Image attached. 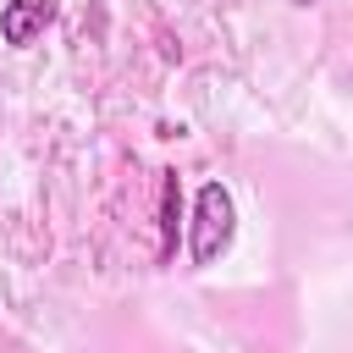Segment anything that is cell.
<instances>
[{"mask_svg":"<svg viewBox=\"0 0 353 353\" xmlns=\"http://www.w3.org/2000/svg\"><path fill=\"white\" fill-rule=\"evenodd\" d=\"M237 237V204H232V188L226 182H204L199 199H193V226H188V254L193 265H215Z\"/></svg>","mask_w":353,"mask_h":353,"instance_id":"obj_1","label":"cell"},{"mask_svg":"<svg viewBox=\"0 0 353 353\" xmlns=\"http://www.w3.org/2000/svg\"><path fill=\"white\" fill-rule=\"evenodd\" d=\"M55 11H61V0H6V6H0V39H6L11 50H28V44L55 22Z\"/></svg>","mask_w":353,"mask_h":353,"instance_id":"obj_2","label":"cell"},{"mask_svg":"<svg viewBox=\"0 0 353 353\" xmlns=\"http://www.w3.org/2000/svg\"><path fill=\"white\" fill-rule=\"evenodd\" d=\"M176 232H182V188L176 171H160V259H176Z\"/></svg>","mask_w":353,"mask_h":353,"instance_id":"obj_3","label":"cell"},{"mask_svg":"<svg viewBox=\"0 0 353 353\" xmlns=\"http://www.w3.org/2000/svg\"><path fill=\"white\" fill-rule=\"evenodd\" d=\"M292 6H314V0H292Z\"/></svg>","mask_w":353,"mask_h":353,"instance_id":"obj_4","label":"cell"}]
</instances>
